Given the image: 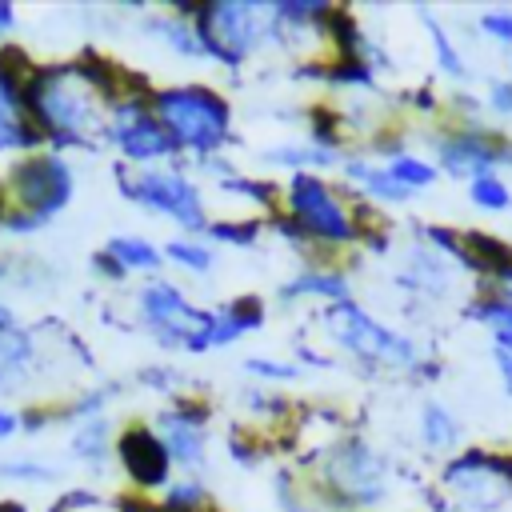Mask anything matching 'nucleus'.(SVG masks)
Listing matches in <instances>:
<instances>
[{"mask_svg":"<svg viewBox=\"0 0 512 512\" xmlns=\"http://www.w3.org/2000/svg\"><path fill=\"white\" fill-rule=\"evenodd\" d=\"M116 72L92 64H44L24 88V112L32 128L56 148H96L108 140L112 104L132 96L112 84Z\"/></svg>","mask_w":512,"mask_h":512,"instance_id":"f257e3e1","label":"nucleus"},{"mask_svg":"<svg viewBox=\"0 0 512 512\" xmlns=\"http://www.w3.org/2000/svg\"><path fill=\"white\" fill-rule=\"evenodd\" d=\"M324 332L340 352H348L368 372H404V376H436V364L416 348V340L384 320H376L356 300L324 304Z\"/></svg>","mask_w":512,"mask_h":512,"instance_id":"f03ea898","label":"nucleus"},{"mask_svg":"<svg viewBox=\"0 0 512 512\" xmlns=\"http://www.w3.org/2000/svg\"><path fill=\"white\" fill-rule=\"evenodd\" d=\"M4 196H8V220H4V232L12 236H28V232H40L48 228L68 204H72V192H76V172L72 164L60 156V152H28V156H16L0 180Z\"/></svg>","mask_w":512,"mask_h":512,"instance_id":"7ed1b4c3","label":"nucleus"},{"mask_svg":"<svg viewBox=\"0 0 512 512\" xmlns=\"http://www.w3.org/2000/svg\"><path fill=\"white\" fill-rule=\"evenodd\" d=\"M152 112L172 136L180 156H192L196 168L216 160L232 144V104L208 84H172L152 92Z\"/></svg>","mask_w":512,"mask_h":512,"instance_id":"20e7f679","label":"nucleus"},{"mask_svg":"<svg viewBox=\"0 0 512 512\" xmlns=\"http://www.w3.org/2000/svg\"><path fill=\"white\" fill-rule=\"evenodd\" d=\"M320 488L344 512H376L392 496L388 460L364 436H340L320 456Z\"/></svg>","mask_w":512,"mask_h":512,"instance_id":"39448f33","label":"nucleus"},{"mask_svg":"<svg viewBox=\"0 0 512 512\" xmlns=\"http://www.w3.org/2000/svg\"><path fill=\"white\" fill-rule=\"evenodd\" d=\"M116 184L124 192L128 204L144 208L148 216H160L168 224H176L184 236H208L212 220H208V200L200 192V184L180 168V164H164V168H120Z\"/></svg>","mask_w":512,"mask_h":512,"instance_id":"423d86ee","label":"nucleus"},{"mask_svg":"<svg viewBox=\"0 0 512 512\" xmlns=\"http://www.w3.org/2000/svg\"><path fill=\"white\" fill-rule=\"evenodd\" d=\"M284 208L292 228L308 240V244H324V248H348L356 240H364L360 216L348 204V196L340 188H332L324 176L316 172H296L284 188Z\"/></svg>","mask_w":512,"mask_h":512,"instance_id":"0eeeda50","label":"nucleus"},{"mask_svg":"<svg viewBox=\"0 0 512 512\" xmlns=\"http://www.w3.org/2000/svg\"><path fill=\"white\" fill-rule=\"evenodd\" d=\"M196 28L204 32L212 60L224 68L244 64L260 48L276 44V12L272 4L260 0H220V4H200Z\"/></svg>","mask_w":512,"mask_h":512,"instance_id":"6e6552de","label":"nucleus"},{"mask_svg":"<svg viewBox=\"0 0 512 512\" xmlns=\"http://www.w3.org/2000/svg\"><path fill=\"white\" fill-rule=\"evenodd\" d=\"M136 312H140V324L148 328V336L172 352H188V356H200V340L208 332V320H212V308H200L188 300V292L172 280H148L140 292H136Z\"/></svg>","mask_w":512,"mask_h":512,"instance_id":"1a4fd4ad","label":"nucleus"},{"mask_svg":"<svg viewBox=\"0 0 512 512\" xmlns=\"http://www.w3.org/2000/svg\"><path fill=\"white\" fill-rule=\"evenodd\" d=\"M440 484L456 500V508L496 512L512 496V460L496 456V452H484V448H468V452H456L444 464Z\"/></svg>","mask_w":512,"mask_h":512,"instance_id":"9d476101","label":"nucleus"},{"mask_svg":"<svg viewBox=\"0 0 512 512\" xmlns=\"http://www.w3.org/2000/svg\"><path fill=\"white\" fill-rule=\"evenodd\" d=\"M108 144L124 160H132V168H152L156 160H168V164L180 160L172 136L164 132L160 116L152 112V96L148 92H132V96H124V100L112 104Z\"/></svg>","mask_w":512,"mask_h":512,"instance_id":"9b49d317","label":"nucleus"},{"mask_svg":"<svg viewBox=\"0 0 512 512\" xmlns=\"http://www.w3.org/2000/svg\"><path fill=\"white\" fill-rule=\"evenodd\" d=\"M432 140V156H436V168L448 172V176H488L496 168H512V140L496 128H484V124H452Z\"/></svg>","mask_w":512,"mask_h":512,"instance_id":"f8f14e48","label":"nucleus"},{"mask_svg":"<svg viewBox=\"0 0 512 512\" xmlns=\"http://www.w3.org/2000/svg\"><path fill=\"white\" fill-rule=\"evenodd\" d=\"M152 432L160 436V444L176 468H184V472L204 468V460H208V404L180 396L176 404H168L152 420Z\"/></svg>","mask_w":512,"mask_h":512,"instance_id":"ddd939ff","label":"nucleus"},{"mask_svg":"<svg viewBox=\"0 0 512 512\" xmlns=\"http://www.w3.org/2000/svg\"><path fill=\"white\" fill-rule=\"evenodd\" d=\"M116 460L140 492H164L172 484V456L164 452L160 436L144 424H128L116 436Z\"/></svg>","mask_w":512,"mask_h":512,"instance_id":"4468645a","label":"nucleus"},{"mask_svg":"<svg viewBox=\"0 0 512 512\" xmlns=\"http://www.w3.org/2000/svg\"><path fill=\"white\" fill-rule=\"evenodd\" d=\"M32 72H36V68L12 72V68H4V60H0V152H20V156H28V152H40V144H44V136L32 128V120H28V112H24V88H28Z\"/></svg>","mask_w":512,"mask_h":512,"instance_id":"2eb2a0df","label":"nucleus"},{"mask_svg":"<svg viewBox=\"0 0 512 512\" xmlns=\"http://www.w3.org/2000/svg\"><path fill=\"white\" fill-rule=\"evenodd\" d=\"M452 256L440 252L436 244H428L424 236L404 252V264L396 268V284L408 292V296H424V300H444L448 288H452Z\"/></svg>","mask_w":512,"mask_h":512,"instance_id":"dca6fc26","label":"nucleus"},{"mask_svg":"<svg viewBox=\"0 0 512 512\" xmlns=\"http://www.w3.org/2000/svg\"><path fill=\"white\" fill-rule=\"evenodd\" d=\"M40 372V340L32 328L8 320L0 324V400L28 388V380Z\"/></svg>","mask_w":512,"mask_h":512,"instance_id":"f3484780","label":"nucleus"},{"mask_svg":"<svg viewBox=\"0 0 512 512\" xmlns=\"http://www.w3.org/2000/svg\"><path fill=\"white\" fill-rule=\"evenodd\" d=\"M68 456H72L80 468H92V472H104V468L112 464V456H116V436H112L108 412L68 420Z\"/></svg>","mask_w":512,"mask_h":512,"instance_id":"a211bd4d","label":"nucleus"},{"mask_svg":"<svg viewBox=\"0 0 512 512\" xmlns=\"http://www.w3.org/2000/svg\"><path fill=\"white\" fill-rule=\"evenodd\" d=\"M144 28L152 32V40H160L168 52L184 56V60H212V48L204 40V32L196 28V16H180V12H156L144 20Z\"/></svg>","mask_w":512,"mask_h":512,"instance_id":"6ab92c4d","label":"nucleus"},{"mask_svg":"<svg viewBox=\"0 0 512 512\" xmlns=\"http://www.w3.org/2000/svg\"><path fill=\"white\" fill-rule=\"evenodd\" d=\"M416 436H420L424 452H432V456H448V452L460 448V440H464V424H460V416H456L444 400H424L420 412H416Z\"/></svg>","mask_w":512,"mask_h":512,"instance_id":"aec40b11","label":"nucleus"},{"mask_svg":"<svg viewBox=\"0 0 512 512\" xmlns=\"http://www.w3.org/2000/svg\"><path fill=\"white\" fill-rule=\"evenodd\" d=\"M340 176H344L360 196H368V200H380V204H404V200H412V192H408L404 184H396L384 164H372V160H364V156H344V160H340Z\"/></svg>","mask_w":512,"mask_h":512,"instance_id":"412c9836","label":"nucleus"},{"mask_svg":"<svg viewBox=\"0 0 512 512\" xmlns=\"http://www.w3.org/2000/svg\"><path fill=\"white\" fill-rule=\"evenodd\" d=\"M348 292H352V284H348L344 272H336V268H328V264H304L292 280H284L280 300L292 304V300H304V296H320V300L336 304V300H352Z\"/></svg>","mask_w":512,"mask_h":512,"instance_id":"4be33fe9","label":"nucleus"},{"mask_svg":"<svg viewBox=\"0 0 512 512\" xmlns=\"http://www.w3.org/2000/svg\"><path fill=\"white\" fill-rule=\"evenodd\" d=\"M104 252H108L128 276H152V280H156L160 268L168 264V260H164V248L152 244V240L140 236V232H116V236H108Z\"/></svg>","mask_w":512,"mask_h":512,"instance_id":"5701e85b","label":"nucleus"},{"mask_svg":"<svg viewBox=\"0 0 512 512\" xmlns=\"http://www.w3.org/2000/svg\"><path fill=\"white\" fill-rule=\"evenodd\" d=\"M264 160L276 164V168H288V172L296 176V172H316V168H340L344 152L324 148V144H316V140H288V144H280V148H268Z\"/></svg>","mask_w":512,"mask_h":512,"instance_id":"b1692460","label":"nucleus"},{"mask_svg":"<svg viewBox=\"0 0 512 512\" xmlns=\"http://www.w3.org/2000/svg\"><path fill=\"white\" fill-rule=\"evenodd\" d=\"M164 260L176 264V268L188 272V276H212L216 264H220L216 248H212L204 236H172V240L164 244Z\"/></svg>","mask_w":512,"mask_h":512,"instance_id":"393cba45","label":"nucleus"},{"mask_svg":"<svg viewBox=\"0 0 512 512\" xmlns=\"http://www.w3.org/2000/svg\"><path fill=\"white\" fill-rule=\"evenodd\" d=\"M468 316L492 336V348L512 352V304H504V300L492 296V292H480V296L468 304Z\"/></svg>","mask_w":512,"mask_h":512,"instance_id":"a878e982","label":"nucleus"},{"mask_svg":"<svg viewBox=\"0 0 512 512\" xmlns=\"http://www.w3.org/2000/svg\"><path fill=\"white\" fill-rule=\"evenodd\" d=\"M416 16H420V20H424V28H428V44H432V52H436L440 72H444V76H452V80H468V76H472V68H468V60H464V52L456 48V40L448 36V28L440 24V16H432L428 8H416Z\"/></svg>","mask_w":512,"mask_h":512,"instance_id":"bb28decb","label":"nucleus"},{"mask_svg":"<svg viewBox=\"0 0 512 512\" xmlns=\"http://www.w3.org/2000/svg\"><path fill=\"white\" fill-rule=\"evenodd\" d=\"M212 492L200 476H180L160 492V512H208Z\"/></svg>","mask_w":512,"mask_h":512,"instance_id":"cd10ccee","label":"nucleus"},{"mask_svg":"<svg viewBox=\"0 0 512 512\" xmlns=\"http://www.w3.org/2000/svg\"><path fill=\"white\" fill-rule=\"evenodd\" d=\"M384 168L392 172L396 184H404L408 192H420V188H432L440 180V168L428 160V156H416V152H400L392 160H384Z\"/></svg>","mask_w":512,"mask_h":512,"instance_id":"c85d7f7f","label":"nucleus"},{"mask_svg":"<svg viewBox=\"0 0 512 512\" xmlns=\"http://www.w3.org/2000/svg\"><path fill=\"white\" fill-rule=\"evenodd\" d=\"M468 200H472L480 212H512V188H508L504 176H496V172L468 180Z\"/></svg>","mask_w":512,"mask_h":512,"instance_id":"c756f323","label":"nucleus"},{"mask_svg":"<svg viewBox=\"0 0 512 512\" xmlns=\"http://www.w3.org/2000/svg\"><path fill=\"white\" fill-rule=\"evenodd\" d=\"M0 480L48 484V480H56V468L48 460H36V456H12V460H0Z\"/></svg>","mask_w":512,"mask_h":512,"instance_id":"7c9ffc66","label":"nucleus"},{"mask_svg":"<svg viewBox=\"0 0 512 512\" xmlns=\"http://www.w3.org/2000/svg\"><path fill=\"white\" fill-rule=\"evenodd\" d=\"M244 372L256 376V380H268V384H288V380L300 376V364H288V360H276V356H248Z\"/></svg>","mask_w":512,"mask_h":512,"instance_id":"2f4dec72","label":"nucleus"},{"mask_svg":"<svg viewBox=\"0 0 512 512\" xmlns=\"http://www.w3.org/2000/svg\"><path fill=\"white\" fill-rule=\"evenodd\" d=\"M476 28L488 40H496V44H504L512 52V8H488V12H480L476 16Z\"/></svg>","mask_w":512,"mask_h":512,"instance_id":"473e14b6","label":"nucleus"},{"mask_svg":"<svg viewBox=\"0 0 512 512\" xmlns=\"http://www.w3.org/2000/svg\"><path fill=\"white\" fill-rule=\"evenodd\" d=\"M208 236L212 240H220V244H252L256 236H260V224H252V220H244V224H212L208 228Z\"/></svg>","mask_w":512,"mask_h":512,"instance_id":"72a5a7b5","label":"nucleus"},{"mask_svg":"<svg viewBox=\"0 0 512 512\" xmlns=\"http://www.w3.org/2000/svg\"><path fill=\"white\" fill-rule=\"evenodd\" d=\"M484 108L496 112V116H504V120H512V76L488 80V100H484Z\"/></svg>","mask_w":512,"mask_h":512,"instance_id":"f704fd0d","label":"nucleus"},{"mask_svg":"<svg viewBox=\"0 0 512 512\" xmlns=\"http://www.w3.org/2000/svg\"><path fill=\"white\" fill-rule=\"evenodd\" d=\"M140 380L144 384H152L156 392H176V384H180V372L168 364V368H144L140 372Z\"/></svg>","mask_w":512,"mask_h":512,"instance_id":"c9c22d12","label":"nucleus"},{"mask_svg":"<svg viewBox=\"0 0 512 512\" xmlns=\"http://www.w3.org/2000/svg\"><path fill=\"white\" fill-rule=\"evenodd\" d=\"M488 284H492V296H500L504 304H512V260L500 264V268L488 276Z\"/></svg>","mask_w":512,"mask_h":512,"instance_id":"e433bc0d","label":"nucleus"},{"mask_svg":"<svg viewBox=\"0 0 512 512\" xmlns=\"http://www.w3.org/2000/svg\"><path fill=\"white\" fill-rule=\"evenodd\" d=\"M492 368H496V376H500V388H504V396L512 400V352H500V348H492Z\"/></svg>","mask_w":512,"mask_h":512,"instance_id":"4c0bfd02","label":"nucleus"},{"mask_svg":"<svg viewBox=\"0 0 512 512\" xmlns=\"http://www.w3.org/2000/svg\"><path fill=\"white\" fill-rule=\"evenodd\" d=\"M16 432H24V412H12L8 404H0V440H12Z\"/></svg>","mask_w":512,"mask_h":512,"instance_id":"58836bf2","label":"nucleus"},{"mask_svg":"<svg viewBox=\"0 0 512 512\" xmlns=\"http://www.w3.org/2000/svg\"><path fill=\"white\" fill-rule=\"evenodd\" d=\"M12 28H16V8L0 0V40H4V36H8Z\"/></svg>","mask_w":512,"mask_h":512,"instance_id":"ea45409f","label":"nucleus"},{"mask_svg":"<svg viewBox=\"0 0 512 512\" xmlns=\"http://www.w3.org/2000/svg\"><path fill=\"white\" fill-rule=\"evenodd\" d=\"M0 512H28L24 504H16V500H0Z\"/></svg>","mask_w":512,"mask_h":512,"instance_id":"a19ab883","label":"nucleus"}]
</instances>
